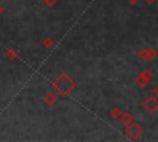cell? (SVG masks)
Here are the masks:
<instances>
[{"label": "cell", "instance_id": "6da1fadb", "mask_svg": "<svg viewBox=\"0 0 158 142\" xmlns=\"http://www.w3.org/2000/svg\"><path fill=\"white\" fill-rule=\"evenodd\" d=\"M77 86L78 84L75 79L68 73H60L52 80V90L56 94H58L59 98L72 95L75 91Z\"/></svg>", "mask_w": 158, "mask_h": 142}, {"label": "cell", "instance_id": "7a4b0ae2", "mask_svg": "<svg viewBox=\"0 0 158 142\" xmlns=\"http://www.w3.org/2000/svg\"><path fill=\"white\" fill-rule=\"evenodd\" d=\"M58 100H59V96H58V94H56L53 90L47 91V93L43 95V98H42L43 105H44V106H48V107H52V106L57 105Z\"/></svg>", "mask_w": 158, "mask_h": 142}, {"label": "cell", "instance_id": "3957f363", "mask_svg": "<svg viewBox=\"0 0 158 142\" xmlns=\"http://www.w3.org/2000/svg\"><path fill=\"white\" fill-rule=\"evenodd\" d=\"M41 46H42L44 49H52V48L56 46V41H54L51 36L46 35V36H43V37L41 38Z\"/></svg>", "mask_w": 158, "mask_h": 142}, {"label": "cell", "instance_id": "277c9868", "mask_svg": "<svg viewBox=\"0 0 158 142\" xmlns=\"http://www.w3.org/2000/svg\"><path fill=\"white\" fill-rule=\"evenodd\" d=\"M5 54H6V58H7L9 61H15V59H17V57H19V51H17L15 47H10V48H7V49L5 51Z\"/></svg>", "mask_w": 158, "mask_h": 142}, {"label": "cell", "instance_id": "5b68a950", "mask_svg": "<svg viewBox=\"0 0 158 142\" xmlns=\"http://www.w3.org/2000/svg\"><path fill=\"white\" fill-rule=\"evenodd\" d=\"M59 0H42V4L46 6V7H54L57 4H58Z\"/></svg>", "mask_w": 158, "mask_h": 142}, {"label": "cell", "instance_id": "8992f818", "mask_svg": "<svg viewBox=\"0 0 158 142\" xmlns=\"http://www.w3.org/2000/svg\"><path fill=\"white\" fill-rule=\"evenodd\" d=\"M4 12H5V10H4L2 5H0V16H1V15H4Z\"/></svg>", "mask_w": 158, "mask_h": 142}]
</instances>
